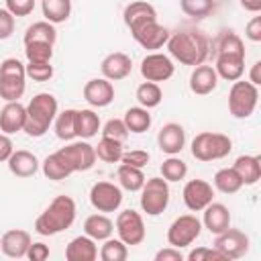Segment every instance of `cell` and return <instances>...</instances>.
<instances>
[{
	"label": "cell",
	"instance_id": "cell-1",
	"mask_svg": "<svg viewBox=\"0 0 261 261\" xmlns=\"http://www.w3.org/2000/svg\"><path fill=\"white\" fill-rule=\"evenodd\" d=\"M218 80L237 82L245 73V43L234 31H222L216 41V63L212 65Z\"/></svg>",
	"mask_w": 261,
	"mask_h": 261
},
{
	"label": "cell",
	"instance_id": "cell-2",
	"mask_svg": "<svg viewBox=\"0 0 261 261\" xmlns=\"http://www.w3.org/2000/svg\"><path fill=\"white\" fill-rule=\"evenodd\" d=\"M165 47L169 51V57L190 67L204 63L210 53V41L198 29H181V31L171 33Z\"/></svg>",
	"mask_w": 261,
	"mask_h": 261
},
{
	"label": "cell",
	"instance_id": "cell-3",
	"mask_svg": "<svg viewBox=\"0 0 261 261\" xmlns=\"http://www.w3.org/2000/svg\"><path fill=\"white\" fill-rule=\"evenodd\" d=\"M75 214H77V206H75V200L71 196H65V194L55 196L49 202V206L37 216L35 232L41 237L59 234L75 222Z\"/></svg>",
	"mask_w": 261,
	"mask_h": 261
},
{
	"label": "cell",
	"instance_id": "cell-4",
	"mask_svg": "<svg viewBox=\"0 0 261 261\" xmlns=\"http://www.w3.org/2000/svg\"><path fill=\"white\" fill-rule=\"evenodd\" d=\"M59 112L57 98L49 92H39L31 98L27 104V122H24V133L29 137H43L49 126L53 124L55 116Z\"/></svg>",
	"mask_w": 261,
	"mask_h": 261
},
{
	"label": "cell",
	"instance_id": "cell-5",
	"mask_svg": "<svg viewBox=\"0 0 261 261\" xmlns=\"http://www.w3.org/2000/svg\"><path fill=\"white\" fill-rule=\"evenodd\" d=\"M192 157L198 161H218L224 159L232 151V141L224 133H212V130H202L192 139Z\"/></svg>",
	"mask_w": 261,
	"mask_h": 261
},
{
	"label": "cell",
	"instance_id": "cell-6",
	"mask_svg": "<svg viewBox=\"0 0 261 261\" xmlns=\"http://www.w3.org/2000/svg\"><path fill=\"white\" fill-rule=\"evenodd\" d=\"M27 90V69L16 57H6L0 63V98L6 102H16Z\"/></svg>",
	"mask_w": 261,
	"mask_h": 261
},
{
	"label": "cell",
	"instance_id": "cell-7",
	"mask_svg": "<svg viewBox=\"0 0 261 261\" xmlns=\"http://www.w3.org/2000/svg\"><path fill=\"white\" fill-rule=\"evenodd\" d=\"M259 102V86L251 84L249 80H237L228 92V112L234 118H249Z\"/></svg>",
	"mask_w": 261,
	"mask_h": 261
},
{
	"label": "cell",
	"instance_id": "cell-8",
	"mask_svg": "<svg viewBox=\"0 0 261 261\" xmlns=\"http://www.w3.org/2000/svg\"><path fill=\"white\" fill-rule=\"evenodd\" d=\"M141 192V210L147 216H159L167 210L169 206V181H165L163 177H149L145 179Z\"/></svg>",
	"mask_w": 261,
	"mask_h": 261
},
{
	"label": "cell",
	"instance_id": "cell-9",
	"mask_svg": "<svg viewBox=\"0 0 261 261\" xmlns=\"http://www.w3.org/2000/svg\"><path fill=\"white\" fill-rule=\"evenodd\" d=\"M63 163L69 167L71 173H77V171H88L94 167L96 163V151H94V145H90L86 139H73L69 141L65 147L57 149L55 151Z\"/></svg>",
	"mask_w": 261,
	"mask_h": 261
},
{
	"label": "cell",
	"instance_id": "cell-10",
	"mask_svg": "<svg viewBox=\"0 0 261 261\" xmlns=\"http://www.w3.org/2000/svg\"><path fill=\"white\" fill-rule=\"evenodd\" d=\"M202 232V220L196 214H181L177 216L167 228V243L175 249L190 247Z\"/></svg>",
	"mask_w": 261,
	"mask_h": 261
},
{
	"label": "cell",
	"instance_id": "cell-11",
	"mask_svg": "<svg viewBox=\"0 0 261 261\" xmlns=\"http://www.w3.org/2000/svg\"><path fill=\"white\" fill-rule=\"evenodd\" d=\"M114 228H116L118 239L126 247L141 245L145 241V237H147V228H145L143 216L137 210H133V208H126V210L118 212L116 222H114Z\"/></svg>",
	"mask_w": 261,
	"mask_h": 261
},
{
	"label": "cell",
	"instance_id": "cell-12",
	"mask_svg": "<svg viewBox=\"0 0 261 261\" xmlns=\"http://www.w3.org/2000/svg\"><path fill=\"white\" fill-rule=\"evenodd\" d=\"M141 75L145 82H167L173 73H175V65H173V59L165 53H159V51H151L149 55H145L141 59Z\"/></svg>",
	"mask_w": 261,
	"mask_h": 261
},
{
	"label": "cell",
	"instance_id": "cell-13",
	"mask_svg": "<svg viewBox=\"0 0 261 261\" xmlns=\"http://www.w3.org/2000/svg\"><path fill=\"white\" fill-rule=\"evenodd\" d=\"M122 188L112 181H96L90 188V204L98 212H116L122 204Z\"/></svg>",
	"mask_w": 261,
	"mask_h": 261
},
{
	"label": "cell",
	"instance_id": "cell-14",
	"mask_svg": "<svg viewBox=\"0 0 261 261\" xmlns=\"http://www.w3.org/2000/svg\"><path fill=\"white\" fill-rule=\"evenodd\" d=\"M181 200L190 212H202L214 200V188L206 179H190L181 190Z\"/></svg>",
	"mask_w": 261,
	"mask_h": 261
},
{
	"label": "cell",
	"instance_id": "cell-15",
	"mask_svg": "<svg viewBox=\"0 0 261 261\" xmlns=\"http://www.w3.org/2000/svg\"><path fill=\"white\" fill-rule=\"evenodd\" d=\"M214 249H218L226 261L241 259L249 251V237L239 228H226L220 234H214Z\"/></svg>",
	"mask_w": 261,
	"mask_h": 261
},
{
	"label": "cell",
	"instance_id": "cell-16",
	"mask_svg": "<svg viewBox=\"0 0 261 261\" xmlns=\"http://www.w3.org/2000/svg\"><path fill=\"white\" fill-rule=\"evenodd\" d=\"M133 39L147 51H157L161 47H165L167 39H169V29H165L163 24H159L157 20H149V22H143L141 27L133 29L130 31Z\"/></svg>",
	"mask_w": 261,
	"mask_h": 261
},
{
	"label": "cell",
	"instance_id": "cell-17",
	"mask_svg": "<svg viewBox=\"0 0 261 261\" xmlns=\"http://www.w3.org/2000/svg\"><path fill=\"white\" fill-rule=\"evenodd\" d=\"M84 100L94 108H106L114 100V86L106 77H92L84 84Z\"/></svg>",
	"mask_w": 261,
	"mask_h": 261
},
{
	"label": "cell",
	"instance_id": "cell-18",
	"mask_svg": "<svg viewBox=\"0 0 261 261\" xmlns=\"http://www.w3.org/2000/svg\"><path fill=\"white\" fill-rule=\"evenodd\" d=\"M157 147L165 155H179L186 147V130L179 122H165L157 133Z\"/></svg>",
	"mask_w": 261,
	"mask_h": 261
},
{
	"label": "cell",
	"instance_id": "cell-19",
	"mask_svg": "<svg viewBox=\"0 0 261 261\" xmlns=\"http://www.w3.org/2000/svg\"><path fill=\"white\" fill-rule=\"evenodd\" d=\"M33 239L29 234V230H22V228H12V230H6L0 239V251L10 257V259H22L27 257V251L31 247Z\"/></svg>",
	"mask_w": 261,
	"mask_h": 261
},
{
	"label": "cell",
	"instance_id": "cell-20",
	"mask_svg": "<svg viewBox=\"0 0 261 261\" xmlns=\"http://www.w3.org/2000/svg\"><path fill=\"white\" fill-rule=\"evenodd\" d=\"M100 71H102V77H106L110 82L124 80L133 71V59H130V55H126L122 51L108 53L100 63Z\"/></svg>",
	"mask_w": 261,
	"mask_h": 261
},
{
	"label": "cell",
	"instance_id": "cell-21",
	"mask_svg": "<svg viewBox=\"0 0 261 261\" xmlns=\"http://www.w3.org/2000/svg\"><path fill=\"white\" fill-rule=\"evenodd\" d=\"M27 122V106H22L18 100L16 102H6L4 108L0 110V133L4 135H14L24 130Z\"/></svg>",
	"mask_w": 261,
	"mask_h": 261
},
{
	"label": "cell",
	"instance_id": "cell-22",
	"mask_svg": "<svg viewBox=\"0 0 261 261\" xmlns=\"http://www.w3.org/2000/svg\"><path fill=\"white\" fill-rule=\"evenodd\" d=\"M190 90L196 94V96H208L216 90L218 86V75L214 71L212 65H206V63H200L192 69L190 73Z\"/></svg>",
	"mask_w": 261,
	"mask_h": 261
},
{
	"label": "cell",
	"instance_id": "cell-23",
	"mask_svg": "<svg viewBox=\"0 0 261 261\" xmlns=\"http://www.w3.org/2000/svg\"><path fill=\"white\" fill-rule=\"evenodd\" d=\"M202 212H204V216H202V226H204L208 232L220 234V232H224V230L230 226V212H228V208H226L224 204L212 200Z\"/></svg>",
	"mask_w": 261,
	"mask_h": 261
},
{
	"label": "cell",
	"instance_id": "cell-24",
	"mask_svg": "<svg viewBox=\"0 0 261 261\" xmlns=\"http://www.w3.org/2000/svg\"><path fill=\"white\" fill-rule=\"evenodd\" d=\"M122 20L126 24L128 31L141 27L143 22H149V20H157V10L153 4L145 2V0H135L130 4L124 6L122 10Z\"/></svg>",
	"mask_w": 261,
	"mask_h": 261
},
{
	"label": "cell",
	"instance_id": "cell-25",
	"mask_svg": "<svg viewBox=\"0 0 261 261\" xmlns=\"http://www.w3.org/2000/svg\"><path fill=\"white\" fill-rule=\"evenodd\" d=\"M6 163H8L10 173L16 177H33L41 167L37 155L27 149H14Z\"/></svg>",
	"mask_w": 261,
	"mask_h": 261
},
{
	"label": "cell",
	"instance_id": "cell-26",
	"mask_svg": "<svg viewBox=\"0 0 261 261\" xmlns=\"http://www.w3.org/2000/svg\"><path fill=\"white\" fill-rule=\"evenodd\" d=\"M98 257V245L88 234H80L71 239L65 247V259L67 261H94Z\"/></svg>",
	"mask_w": 261,
	"mask_h": 261
},
{
	"label": "cell",
	"instance_id": "cell-27",
	"mask_svg": "<svg viewBox=\"0 0 261 261\" xmlns=\"http://www.w3.org/2000/svg\"><path fill=\"white\" fill-rule=\"evenodd\" d=\"M232 169L243 179V186H255L261 179V159L257 155H239Z\"/></svg>",
	"mask_w": 261,
	"mask_h": 261
},
{
	"label": "cell",
	"instance_id": "cell-28",
	"mask_svg": "<svg viewBox=\"0 0 261 261\" xmlns=\"http://www.w3.org/2000/svg\"><path fill=\"white\" fill-rule=\"evenodd\" d=\"M112 232H114V222L104 212L90 214L84 220V234H88L94 241H106L108 237H112Z\"/></svg>",
	"mask_w": 261,
	"mask_h": 261
},
{
	"label": "cell",
	"instance_id": "cell-29",
	"mask_svg": "<svg viewBox=\"0 0 261 261\" xmlns=\"http://www.w3.org/2000/svg\"><path fill=\"white\" fill-rule=\"evenodd\" d=\"M100 130V116L92 108L75 110V137L77 139H92Z\"/></svg>",
	"mask_w": 261,
	"mask_h": 261
},
{
	"label": "cell",
	"instance_id": "cell-30",
	"mask_svg": "<svg viewBox=\"0 0 261 261\" xmlns=\"http://www.w3.org/2000/svg\"><path fill=\"white\" fill-rule=\"evenodd\" d=\"M122 120H124L128 133H135V135H141V133L149 130L151 128V122H153L151 120V112L147 108H143V106H130V108H126Z\"/></svg>",
	"mask_w": 261,
	"mask_h": 261
},
{
	"label": "cell",
	"instance_id": "cell-31",
	"mask_svg": "<svg viewBox=\"0 0 261 261\" xmlns=\"http://www.w3.org/2000/svg\"><path fill=\"white\" fill-rule=\"evenodd\" d=\"M53 130L57 135V139L69 143L75 137V108H65L61 112H57L55 120H53Z\"/></svg>",
	"mask_w": 261,
	"mask_h": 261
},
{
	"label": "cell",
	"instance_id": "cell-32",
	"mask_svg": "<svg viewBox=\"0 0 261 261\" xmlns=\"http://www.w3.org/2000/svg\"><path fill=\"white\" fill-rule=\"evenodd\" d=\"M116 177H118V186L126 192H139L143 188L145 179H147L141 167H133V165H126V163L118 165Z\"/></svg>",
	"mask_w": 261,
	"mask_h": 261
},
{
	"label": "cell",
	"instance_id": "cell-33",
	"mask_svg": "<svg viewBox=\"0 0 261 261\" xmlns=\"http://www.w3.org/2000/svg\"><path fill=\"white\" fill-rule=\"evenodd\" d=\"M41 10L45 20L59 24L71 16V0H41Z\"/></svg>",
	"mask_w": 261,
	"mask_h": 261
},
{
	"label": "cell",
	"instance_id": "cell-34",
	"mask_svg": "<svg viewBox=\"0 0 261 261\" xmlns=\"http://www.w3.org/2000/svg\"><path fill=\"white\" fill-rule=\"evenodd\" d=\"M22 41H24V43L43 41V43L55 45V41H57V29H55V24H51L49 20H37V22H33V24L27 27Z\"/></svg>",
	"mask_w": 261,
	"mask_h": 261
},
{
	"label": "cell",
	"instance_id": "cell-35",
	"mask_svg": "<svg viewBox=\"0 0 261 261\" xmlns=\"http://www.w3.org/2000/svg\"><path fill=\"white\" fill-rule=\"evenodd\" d=\"M135 98H137L139 106L151 110V108H157V106L161 104V100H163V90H161V86L155 84V82H143V84H139V88H137V92H135Z\"/></svg>",
	"mask_w": 261,
	"mask_h": 261
},
{
	"label": "cell",
	"instance_id": "cell-36",
	"mask_svg": "<svg viewBox=\"0 0 261 261\" xmlns=\"http://www.w3.org/2000/svg\"><path fill=\"white\" fill-rule=\"evenodd\" d=\"M214 190H218L220 194H237L243 188V179L239 177V173L232 167H222L214 173Z\"/></svg>",
	"mask_w": 261,
	"mask_h": 261
},
{
	"label": "cell",
	"instance_id": "cell-37",
	"mask_svg": "<svg viewBox=\"0 0 261 261\" xmlns=\"http://www.w3.org/2000/svg\"><path fill=\"white\" fill-rule=\"evenodd\" d=\"M96 151V159L104 161V163H120V157H122V141H116V139H110V137H102L98 141V145L94 147Z\"/></svg>",
	"mask_w": 261,
	"mask_h": 261
},
{
	"label": "cell",
	"instance_id": "cell-38",
	"mask_svg": "<svg viewBox=\"0 0 261 261\" xmlns=\"http://www.w3.org/2000/svg\"><path fill=\"white\" fill-rule=\"evenodd\" d=\"M41 171H43V175H45L47 179H51V181H61V179H67V177L71 175L69 167L63 163V159H61L57 153H51V155H47V157L43 159Z\"/></svg>",
	"mask_w": 261,
	"mask_h": 261
},
{
	"label": "cell",
	"instance_id": "cell-39",
	"mask_svg": "<svg viewBox=\"0 0 261 261\" xmlns=\"http://www.w3.org/2000/svg\"><path fill=\"white\" fill-rule=\"evenodd\" d=\"M159 171H161V177H163L165 181H181V179L188 175V165H186V161L179 159L177 155H169V157L161 163Z\"/></svg>",
	"mask_w": 261,
	"mask_h": 261
},
{
	"label": "cell",
	"instance_id": "cell-40",
	"mask_svg": "<svg viewBox=\"0 0 261 261\" xmlns=\"http://www.w3.org/2000/svg\"><path fill=\"white\" fill-rule=\"evenodd\" d=\"M179 8L186 16L202 20L214 12V0H179Z\"/></svg>",
	"mask_w": 261,
	"mask_h": 261
},
{
	"label": "cell",
	"instance_id": "cell-41",
	"mask_svg": "<svg viewBox=\"0 0 261 261\" xmlns=\"http://www.w3.org/2000/svg\"><path fill=\"white\" fill-rule=\"evenodd\" d=\"M98 255H100L102 261H124L128 257V247L120 239L108 237L104 241V245L100 247V253Z\"/></svg>",
	"mask_w": 261,
	"mask_h": 261
},
{
	"label": "cell",
	"instance_id": "cell-42",
	"mask_svg": "<svg viewBox=\"0 0 261 261\" xmlns=\"http://www.w3.org/2000/svg\"><path fill=\"white\" fill-rule=\"evenodd\" d=\"M24 57L27 61H51L53 59V45L43 41L24 43Z\"/></svg>",
	"mask_w": 261,
	"mask_h": 261
},
{
	"label": "cell",
	"instance_id": "cell-43",
	"mask_svg": "<svg viewBox=\"0 0 261 261\" xmlns=\"http://www.w3.org/2000/svg\"><path fill=\"white\" fill-rule=\"evenodd\" d=\"M24 69H27V77H31L33 82H49L55 73L51 61H27Z\"/></svg>",
	"mask_w": 261,
	"mask_h": 261
},
{
	"label": "cell",
	"instance_id": "cell-44",
	"mask_svg": "<svg viewBox=\"0 0 261 261\" xmlns=\"http://www.w3.org/2000/svg\"><path fill=\"white\" fill-rule=\"evenodd\" d=\"M130 133H128V128H126V124H124L122 118H110L102 126V137H110V139H116V141H122L124 143V139Z\"/></svg>",
	"mask_w": 261,
	"mask_h": 261
},
{
	"label": "cell",
	"instance_id": "cell-45",
	"mask_svg": "<svg viewBox=\"0 0 261 261\" xmlns=\"http://www.w3.org/2000/svg\"><path fill=\"white\" fill-rule=\"evenodd\" d=\"M188 261H226L224 255L214 247H196L186 255Z\"/></svg>",
	"mask_w": 261,
	"mask_h": 261
},
{
	"label": "cell",
	"instance_id": "cell-46",
	"mask_svg": "<svg viewBox=\"0 0 261 261\" xmlns=\"http://www.w3.org/2000/svg\"><path fill=\"white\" fill-rule=\"evenodd\" d=\"M35 2L37 0H4V8L14 16V18H20V16H29L33 10H35Z\"/></svg>",
	"mask_w": 261,
	"mask_h": 261
},
{
	"label": "cell",
	"instance_id": "cell-47",
	"mask_svg": "<svg viewBox=\"0 0 261 261\" xmlns=\"http://www.w3.org/2000/svg\"><path fill=\"white\" fill-rule=\"evenodd\" d=\"M151 155L149 151L145 149H133V151H122V157H120V163H126V165H133V167H145L149 163Z\"/></svg>",
	"mask_w": 261,
	"mask_h": 261
},
{
	"label": "cell",
	"instance_id": "cell-48",
	"mask_svg": "<svg viewBox=\"0 0 261 261\" xmlns=\"http://www.w3.org/2000/svg\"><path fill=\"white\" fill-rule=\"evenodd\" d=\"M14 27H16V18L6 8H0V41L10 39L14 33Z\"/></svg>",
	"mask_w": 261,
	"mask_h": 261
},
{
	"label": "cell",
	"instance_id": "cell-49",
	"mask_svg": "<svg viewBox=\"0 0 261 261\" xmlns=\"http://www.w3.org/2000/svg\"><path fill=\"white\" fill-rule=\"evenodd\" d=\"M49 245H45L43 241H37V243H31L29 251H27V259L31 261H45L49 259Z\"/></svg>",
	"mask_w": 261,
	"mask_h": 261
},
{
	"label": "cell",
	"instance_id": "cell-50",
	"mask_svg": "<svg viewBox=\"0 0 261 261\" xmlns=\"http://www.w3.org/2000/svg\"><path fill=\"white\" fill-rule=\"evenodd\" d=\"M245 37L253 43L261 41V16H253L245 27Z\"/></svg>",
	"mask_w": 261,
	"mask_h": 261
},
{
	"label": "cell",
	"instance_id": "cell-51",
	"mask_svg": "<svg viewBox=\"0 0 261 261\" xmlns=\"http://www.w3.org/2000/svg\"><path fill=\"white\" fill-rule=\"evenodd\" d=\"M155 261H184V255H181L179 249H175V247L169 245V247L159 249L155 253Z\"/></svg>",
	"mask_w": 261,
	"mask_h": 261
},
{
	"label": "cell",
	"instance_id": "cell-52",
	"mask_svg": "<svg viewBox=\"0 0 261 261\" xmlns=\"http://www.w3.org/2000/svg\"><path fill=\"white\" fill-rule=\"evenodd\" d=\"M12 151H14V143H12L10 135L0 133V163H6L8 157L12 155Z\"/></svg>",
	"mask_w": 261,
	"mask_h": 261
},
{
	"label": "cell",
	"instance_id": "cell-53",
	"mask_svg": "<svg viewBox=\"0 0 261 261\" xmlns=\"http://www.w3.org/2000/svg\"><path fill=\"white\" fill-rule=\"evenodd\" d=\"M249 82H251V84H255V86H259V84H261V61H255V63L251 65Z\"/></svg>",
	"mask_w": 261,
	"mask_h": 261
},
{
	"label": "cell",
	"instance_id": "cell-54",
	"mask_svg": "<svg viewBox=\"0 0 261 261\" xmlns=\"http://www.w3.org/2000/svg\"><path fill=\"white\" fill-rule=\"evenodd\" d=\"M241 6H243L245 10L257 14V12L261 10V0H241Z\"/></svg>",
	"mask_w": 261,
	"mask_h": 261
},
{
	"label": "cell",
	"instance_id": "cell-55",
	"mask_svg": "<svg viewBox=\"0 0 261 261\" xmlns=\"http://www.w3.org/2000/svg\"><path fill=\"white\" fill-rule=\"evenodd\" d=\"M214 2H216V0H214Z\"/></svg>",
	"mask_w": 261,
	"mask_h": 261
}]
</instances>
